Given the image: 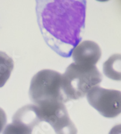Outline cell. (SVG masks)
Returning a JSON list of instances; mask_svg holds the SVG:
<instances>
[{"instance_id": "6da1fadb", "label": "cell", "mask_w": 121, "mask_h": 134, "mask_svg": "<svg viewBox=\"0 0 121 134\" xmlns=\"http://www.w3.org/2000/svg\"><path fill=\"white\" fill-rule=\"evenodd\" d=\"M85 0H37V21L45 42L63 58H69L82 41L85 30Z\"/></svg>"}, {"instance_id": "52a82bcc", "label": "cell", "mask_w": 121, "mask_h": 134, "mask_svg": "<svg viewBox=\"0 0 121 134\" xmlns=\"http://www.w3.org/2000/svg\"><path fill=\"white\" fill-rule=\"evenodd\" d=\"M13 123L21 124L33 129L41 121L39 112L35 104H28L15 112L12 118Z\"/></svg>"}, {"instance_id": "30bf717a", "label": "cell", "mask_w": 121, "mask_h": 134, "mask_svg": "<svg viewBox=\"0 0 121 134\" xmlns=\"http://www.w3.org/2000/svg\"><path fill=\"white\" fill-rule=\"evenodd\" d=\"M33 129L17 123H10L4 130L3 134H31Z\"/></svg>"}, {"instance_id": "ba28073f", "label": "cell", "mask_w": 121, "mask_h": 134, "mask_svg": "<svg viewBox=\"0 0 121 134\" xmlns=\"http://www.w3.org/2000/svg\"><path fill=\"white\" fill-rule=\"evenodd\" d=\"M104 72L107 77L115 80H120V54H114L103 65Z\"/></svg>"}, {"instance_id": "8fae6325", "label": "cell", "mask_w": 121, "mask_h": 134, "mask_svg": "<svg viewBox=\"0 0 121 134\" xmlns=\"http://www.w3.org/2000/svg\"><path fill=\"white\" fill-rule=\"evenodd\" d=\"M7 123V116L5 112L0 108V133L2 132Z\"/></svg>"}, {"instance_id": "9c48e42d", "label": "cell", "mask_w": 121, "mask_h": 134, "mask_svg": "<svg viewBox=\"0 0 121 134\" xmlns=\"http://www.w3.org/2000/svg\"><path fill=\"white\" fill-rule=\"evenodd\" d=\"M14 68L12 59L6 53L0 52V88L4 86Z\"/></svg>"}, {"instance_id": "8992f818", "label": "cell", "mask_w": 121, "mask_h": 134, "mask_svg": "<svg viewBox=\"0 0 121 134\" xmlns=\"http://www.w3.org/2000/svg\"><path fill=\"white\" fill-rule=\"evenodd\" d=\"M101 54L100 47L92 41H83L71 53L75 64L84 66H94L101 59Z\"/></svg>"}, {"instance_id": "7a4b0ae2", "label": "cell", "mask_w": 121, "mask_h": 134, "mask_svg": "<svg viewBox=\"0 0 121 134\" xmlns=\"http://www.w3.org/2000/svg\"><path fill=\"white\" fill-rule=\"evenodd\" d=\"M102 80V75L95 65L71 64L62 74V89L67 102L84 97Z\"/></svg>"}, {"instance_id": "5b68a950", "label": "cell", "mask_w": 121, "mask_h": 134, "mask_svg": "<svg viewBox=\"0 0 121 134\" xmlns=\"http://www.w3.org/2000/svg\"><path fill=\"white\" fill-rule=\"evenodd\" d=\"M88 103L106 118H114L121 112L120 91L107 90L95 86L87 94Z\"/></svg>"}, {"instance_id": "277c9868", "label": "cell", "mask_w": 121, "mask_h": 134, "mask_svg": "<svg viewBox=\"0 0 121 134\" xmlns=\"http://www.w3.org/2000/svg\"><path fill=\"white\" fill-rule=\"evenodd\" d=\"M36 106V105H35ZM41 121L50 124L56 134H77L78 130L69 117L63 103L48 102L36 106Z\"/></svg>"}, {"instance_id": "3957f363", "label": "cell", "mask_w": 121, "mask_h": 134, "mask_svg": "<svg viewBox=\"0 0 121 134\" xmlns=\"http://www.w3.org/2000/svg\"><path fill=\"white\" fill-rule=\"evenodd\" d=\"M29 97L36 106L48 102H67L62 89V74L48 69L37 72L31 80Z\"/></svg>"}]
</instances>
